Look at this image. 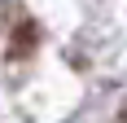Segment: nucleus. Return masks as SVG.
I'll list each match as a JSON object with an SVG mask.
<instances>
[{"label":"nucleus","instance_id":"nucleus-1","mask_svg":"<svg viewBox=\"0 0 127 123\" xmlns=\"http://www.w3.org/2000/svg\"><path fill=\"white\" fill-rule=\"evenodd\" d=\"M118 123H127V101H123V114H118Z\"/></svg>","mask_w":127,"mask_h":123}]
</instances>
